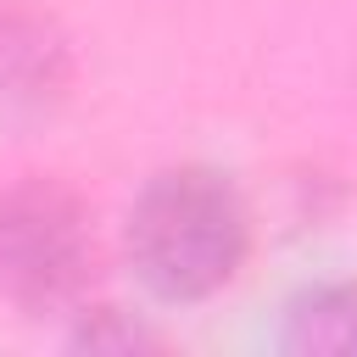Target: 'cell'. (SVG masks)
Here are the masks:
<instances>
[{
    "label": "cell",
    "instance_id": "1",
    "mask_svg": "<svg viewBox=\"0 0 357 357\" xmlns=\"http://www.w3.org/2000/svg\"><path fill=\"white\" fill-rule=\"evenodd\" d=\"M245 245V201L212 167L156 173L128 206V262L156 301H206L240 273Z\"/></svg>",
    "mask_w": 357,
    "mask_h": 357
},
{
    "label": "cell",
    "instance_id": "3",
    "mask_svg": "<svg viewBox=\"0 0 357 357\" xmlns=\"http://www.w3.org/2000/svg\"><path fill=\"white\" fill-rule=\"evenodd\" d=\"M284 351H357V284H318L284 307Z\"/></svg>",
    "mask_w": 357,
    "mask_h": 357
},
{
    "label": "cell",
    "instance_id": "2",
    "mask_svg": "<svg viewBox=\"0 0 357 357\" xmlns=\"http://www.w3.org/2000/svg\"><path fill=\"white\" fill-rule=\"evenodd\" d=\"M89 268V234L73 195L28 184L0 206V279L22 307H61Z\"/></svg>",
    "mask_w": 357,
    "mask_h": 357
}]
</instances>
